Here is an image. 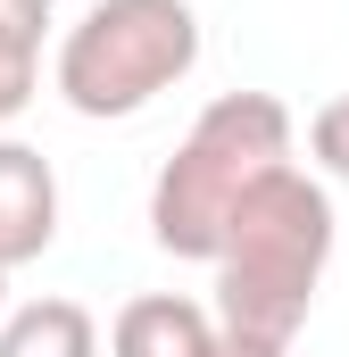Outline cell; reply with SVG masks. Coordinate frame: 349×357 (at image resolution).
Wrapping results in <instances>:
<instances>
[{
  "label": "cell",
  "mask_w": 349,
  "mask_h": 357,
  "mask_svg": "<svg viewBox=\"0 0 349 357\" xmlns=\"http://www.w3.org/2000/svg\"><path fill=\"white\" fill-rule=\"evenodd\" d=\"M0 357H100V324L84 299H25L0 316Z\"/></svg>",
  "instance_id": "obj_6"
},
{
  "label": "cell",
  "mask_w": 349,
  "mask_h": 357,
  "mask_svg": "<svg viewBox=\"0 0 349 357\" xmlns=\"http://www.w3.org/2000/svg\"><path fill=\"white\" fill-rule=\"evenodd\" d=\"M333 191L299 167H274L266 183L242 191V208L225 216L216 241V333H250V341H299L325 266H333Z\"/></svg>",
  "instance_id": "obj_1"
},
{
  "label": "cell",
  "mask_w": 349,
  "mask_h": 357,
  "mask_svg": "<svg viewBox=\"0 0 349 357\" xmlns=\"http://www.w3.org/2000/svg\"><path fill=\"white\" fill-rule=\"evenodd\" d=\"M208 349H216V316L183 291H142L108 324V357H208Z\"/></svg>",
  "instance_id": "obj_5"
},
{
  "label": "cell",
  "mask_w": 349,
  "mask_h": 357,
  "mask_svg": "<svg viewBox=\"0 0 349 357\" xmlns=\"http://www.w3.org/2000/svg\"><path fill=\"white\" fill-rule=\"evenodd\" d=\"M299 150V116L274 91H225L191 116V133L174 142V158L150 183V241L167 258H216L225 216L242 208V191L266 183L274 167H291Z\"/></svg>",
  "instance_id": "obj_2"
},
{
  "label": "cell",
  "mask_w": 349,
  "mask_h": 357,
  "mask_svg": "<svg viewBox=\"0 0 349 357\" xmlns=\"http://www.w3.org/2000/svg\"><path fill=\"white\" fill-rule=\"evenodd\" d=\"M308 158H316L333 183H349V91H333V100L308 116Z\"/></svg>",
  "instance_id": "obj_8"
},
{
  "label": "cell",
  "mask_w": 349,
  "mask_h": 357,
  "mask_svg": "<svg viewBox=\"0 0 349 357\" xmlns=\"http://www.w3.org/2000/svg\"><path fill=\"white\" fill-rule=\"evenodd\" d=\"M0 33H17V42L42 50V33H50V0H0Z\"/></svg>",
  "instance_id": "obj_9"
},
{
  "label": "cell",
  "mask_w": 349,
  "mask_h": 357,
  "mask_svg": "<svg viewBox=\"0 0 349 357\" xmlns=\"http://www.w3.org/2000/svg\"><path fill=\"white\" fill-rule=\"evenodd\" d=\"M208 357H291V341H250V333H216Z\"/></svg>",
  "instance_id": "obj_10"
},
{
  "label": "cell",
  "mask_w": 349,
  "mask_h": 357,
  "mask_svg": "<svg viewBox=\"0 0 349 357\" xmlns=\"http://www.w3.org/2000/svg\"><path fill=\"white\" fill-rule=\"evenodd\" d=\"M0 307H8V274H0Z\"/></svg>",
  "instance_id": "obj_11"
},
{
  "label": "cell",
  "mask_w": 349,
  "mask_h": 357,
  "mask_svg": "<svg viewBox=\"0 0 349 357\" xmlns=\"http://www.w3.org/2000/svg\"><path fill=\"white\" fill-rule=\"evenodd\" d=\"M50 241H59V175L34 142L0 133V274L34 266Z\"/></svg>",
  "instance_id": "obj_4"
},
{
  "label": "cell",
  "mask_w": 349,
  "mask_h": 357,
  "mask_svg": "<svg viewBox=\"0 0 349 357\" xmlns=\"http://www.w3.org/2000/svg\"><path fill=\"white\" fill-rule=\"evenodd\" d=\"M34 91H42V50H34V42H17V33H0V125H8V116H25V108H34Z\"/></svg>",
  "instance_id": "obj_7"
},
{
  "label": "cell",
  "mask_w": 349,
  "mask_h": 357,
  "mask_svg": "<svg viewBox=\"0 0 349 357\" xmlns=\"http://www.w3.org/2000/svg\"><path fill=\"white\" fill-rule=\"evenodd\" d=\"M191 67H200V8L191 0H91L59 33L50 84L75 116L117 125V116H142L158 91H174Z\"/></svg>",
  "instance_id": "obj_3"
}]
</instances>
